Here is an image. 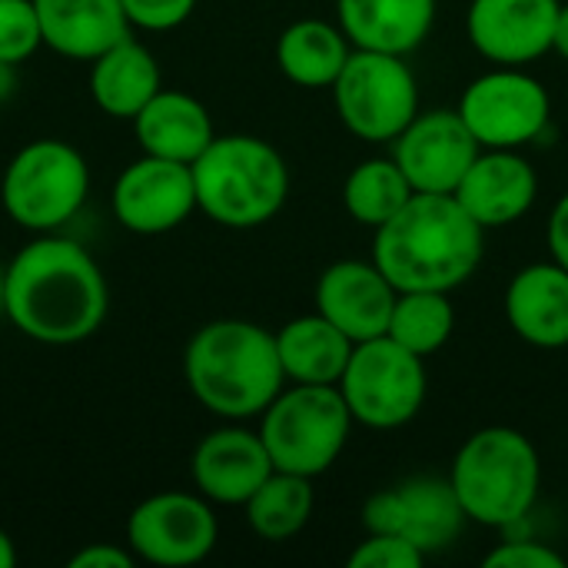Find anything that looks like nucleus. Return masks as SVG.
<instances>
[{
  "label": "nucleus",
  "instance_id": "2f4dec72",
  "mask_svg": "<svg viewBox=\"0 0 568 568\" xmlns=\"http://www.w3.org/2000/svg\"><path fill=\"white\" fill-rule=\"evenodd\" d=\"M486 568H566V559L536 539H506L486 552Z\"/></svg>",
  "mask_w": 568,
  "mask_h": 568
},
{
  "label": "nucleus",
  "instance_id": "ddd939ff",
  "mask_svg": "<svg viewBox=\"0 0 568 568\" xmlns=\"http://www.w3.org/2000/svg\"><path fill=\"white\" fill-rule=\"evenodd\" d=\"M479 150L459 110H419L393 140L389 156L399 163L413 193H456Z\"/></svg>",
  "mask_w": 568,
  "mask_h": 568
},
{
  "label": "nucleus",
  "instance_id": "4be33fe9",
  "mask_svg": "<svg viewBox=\"0 0 568 568\" xmlns=\"http://www.w3.org/2000/svg\"><path fill=\"white\" fill-rule=\"evenodd\" d=\"M90 97L116 120H133L163 87L160 63L150 47L126 37L90 60Z\"/></svg>",
  "mask_w": 568,
  "mask_h": 568
},
{
  "label": "nucleus",
  "instance_id": "f3484780",
  "mask_svg": "<svg viewBox=\"0 0 568 568\" xmlns=\"http://www.w3.org/2000/svg\"><path fill=\"white\" fill-rule=\"evenodd\" d=\"M489 233L519 223L539 200V173L519 150H479L453 193Z\"/></svg>",
  "mask_w": 568,
  "mask_h": 568
},
{
  "label": "nucleus",
  "instance_id": "4468645a",
  "mask_svg": "<svg viewBox=\"0 0 568 568\" xmlns=\"http://www.w3.org/2000/svg\"><path fill=\"white\" fill-rule=\"evenodd\" d=\"M562 0H473L466 33L496 67H526L552 53Z\"/></svg>",
  "mask_w": 568,
  "mask_h": 568
},
{
  "label": "nucleus",
  "instance_id": "393cba45",
  "mask_svg": "<svg viewBox=\"0 0 568 568\" xmlns=\"http://www.w3.org/2000/svg\"><path fill=\"white\" fill-rule=\"evenodd\" d=\"M396 496H399V536H406L426 556L449 549L469 523L449 476L406 479L396 486Z\"/></svg>",
  "mask_w": 568,
  "mask_h": 568
},
{
  "label": "nucleus",
  "instance_id": "9b49d317",
  "mask_svg": "<svg viewBox=\"0 0 568 568\" xmlns=\"http://www.w3.org/2000/svg\"><path fill=\"white\" fill-rule=\"evenodd\" d=\"M220 539L213 503L200 493H156L126 519L130 552L150 566L183 568L203 562Z\"/></svg>",
  "mask_w": 568,
  "mask_h": 568
},
{
  "label": "nucleus",
  "instance_id": "6ab92c4d",
  "mask_svg": "<svg viewBox=\"0 0 568 568\" xmlns=\"http://www.w3.org/2000/svg\"><path fill=\"white\" fill-rule=\"evenodd\" d=\"M439 0H336V23L359 50L409 57L436 27Z\"/></svg>",
  "mask_w": 568,
  "mask_h": 568
},
{
  "label": "nucleus",
  "instance_id": "1a4fd4ad",
  "mask_svg": "<svg viewBox=\"0 0 568 568\" xmlns=\"http://www.w3.org/2000/svg\"><path fill=\"white\" fill-rule=\"evenodd\" d=\"M329 93L343 126L366 143H393L419 113V83L399 53L353 47Z\"/></svg>",
  "mask_w": 568,
  "mask_h": 568
},
{
  "label": "nucleus",
  "instance_id": "2eb2a0df",
  "mask_svg": "<svg viewBox=\"0 0 568 568\" xmlns=\"http://www.w3.org/2000/svg\"><path fill=\"white\" fill-rule=\"evenodd\" d=\"M399 290L373 260H336L316 280V313L336 323L353 343L386 336Z\"/></svg>",
  "mask_w": 568,
  "mask_h": 568
},
{
  "label": "nucleus",
  "instance_id": "72a5a7b5",
  "mask_svg": "<svg viewBox=\"0 0 568 568\" xmlns=\"http://www.w3.org/2000/svg\"><path fill=\"white\" fill-rule=\"evenodd\" d=\"M546 243H549V253L559 266L568 270V190L556 200L552 213H549V223H546Z\"/></svg>",
  "mask_w": 568,
  "mask_h": 568
},
{
  "label": "nucleus",
  "instance_id": "20e7f679",
  "mask_svg": "<svg viewBox=\"0 0 568 568\" xmlns=\"http://www.w3.org/2000/svg\"><path fill=\"white\" fill-rule=\"evenodd\" d=\"M449 483L469 523L516 529L539 503L542 459L526 433L513 426H486L459 446Z\"/></svg>",
  "mask_w": 568,
  "mask_h": 568
},
{
  "label": "nucleus",
  "instance_id": "f257e3e1",
  "mask_svg": "<svg viewBox=\"0 0 568 568\" xmlns=\"http://www.w3.org/2000/svg\"><path fill=\"white\" fill-rule=\"evenodd\" d=\"M106 310V276L73 240L40 233L7 263L3 316L37 343H83L103 326Z\"/></svg>",
  "mask_w": 568,
  "mask_h": 568
},
{
  "label": "nucleus",
  "instance_id": "a878e982",
  "mask_svg": "<svg viewBox=\"0 0 568 568\" xmlns=\"http://www.w3.org/2000/svg\"><path fill=\"white\" fill-rule=\"evenodd\" d=\"M316 493L313 479L273 469L270 479L246 499V523L266 542H286L300 536L313 516Z\"/></svg>",
  "mask_w": 568,
  "mask_h": 568
},
{
  "label": "nucleus",
  "instance_id": "7ed1b4c3",
  "mask_svg": "<svg viewBox=\"0 0 568 568\" xmlns=\"http://www.w3.org/2000/svg\"><path fill=\"white\" fill-rule=\"evenodd\" d=\"M183 376L193 399L226 423L263 416L286 386L276 333L250 320L200 326L186 343Z\"/></svg>",
  "mask_w": 568,
  "mask_h": 568
},
{
  "label": "nucleus",
  "instance_id": "a211bd4d",
  "mask_svg": "<svg viewBox=\"0 0 568 568\" xmlns=\"http://www.w3.org/2000/svg\"><path fill=\"white\" fill-rule=\"evenodd\" d=\"M509 329L536 349L568 346V270L556 260L523 266L503 296Z\"/></svg>",
  "mask_w": 568,
  "mask_h": 568
},
{
  "label": "nucleus",
  "instance_id": "c756f323",
  "mask_svg": "<svg viewBox=\"0 0 568 568\" xmlns=\"http://www.w3.org/2000/svg\"><path fill=\"white\" fill-rule=\"evenodd\" d=\"M426 559L429 556L406 536L366 532V539L349 552V568H423Z\"/></svg>",
  "mask_w": 568,
  "mask_h": 568
},
{
  "label": "nucleus",
  "instance_id": "cd10ccee",
  "mask_svg": "<svg viewBox=\"0 0 568 568\" xmlns=\"http://www.w3.org/2000/svg\"><path fill=\"white\" fill-rule=\"evenodd\" d=\"M456 329V306L449 293L439 290H406L396 296L386 336L409 353L429 359L436 356Z\"/></svg>",
  "mask_w": 568,
  "mask_h": 568
},
{
  "label": "nucleus",
  "instance_id": "aec40b11",
  "mask_svg": "<svg viewBox=\"0 0 568 568\" xmlns=\"http://www.w3.org/2000/svg\"><path fill=\"white\" fill-rule=\"evenodd\" d=\"M43 47L70 60H97L103 50L130 37L120 0H33Z\"/></svg>",
  "mask_w": 568,
  "mask_h": 568
},
{
  "label": "nucleus",
  "instance_id": "bb28decb",
  "mask_svg": "<svg viewBox=\"0 0 568 568\" xmlns=\"http://www.w3.org/2000/svg\"><path fill=\"white\" fill-rule=\"evenodd\" d=\"M413 196L409 180L403 176L393 156H369L356 163L343 183V206L363 226H383L393 220Z\"/></svg>",
  "mask_w": 568,
  "mask_h": 568
},
{
  "label": "nucleus",
  "instance_id": "423d86ee",
  "mask_svg": "<svg viewBox=\"0 0 568 568\" xmlns=\"http://www.w3.org/2000/svg\"><path fill=\"white\" fill-rule=\"evenodd\" d=\"M353 426L356 419L339 386L310 383L283 386L260 416V436L273 466L306 479H316L339 463Z\"/></svg>",
  "mask_w": 568,
  "mask_h": 568
},
{
  "label": "nucleus",
  "instance_id": "39448f33",
  "mask_svg": "<svg viewBox=\"0 0 568 568\" xmlns=\"http://www.w3.org/2000/svg\"><path fill=\"white\" fill-rule=\"evenodd\" d=\"M196 206L226 230L270 223L290 196V166L263 136L226 133L193 160Z\"/></svg>",
  "mask_w": 568,
  "mask_h": 568
},
{
  "label": "nucleus",
  "instance_id": "7c9ffc66",
  "mask_svg": "<svg viewBox=\"0 0 568 568\" xmlns=\"http://www.w3.org/2000/svg\"><path fill=\"white\" fill-rule=\"evenodd\" d=\"M120 3L130 27L153 30V33L186 23L196 10V0H120Z\"/></svg>",
  "mask_w": 568,
  "mask_h": 568
},
{
  "label": "nucleus",
  "instance_id": "dca6fc26",
  "mask_svg": "<svg viewBox=\"0 0 568 568\" xmlns=\"http://www.w3.org/2000/svg\"><path fill=\"white\" fill-rule=\"evenodd\" d=\"M273 459L263 446L260 429L220 426L206 433L190 459V476L200 496L213 506H246V499L270 479Z\"/></svg>",
  "mask_w": 568,
  "mask_h": 568
},
{
  "label": "nucleus",
  "instance_id": "f03ea898",
  "mask_svg": "<svg viewBox=\"0 0 568 568\" xmlns=\"http://www.w3.org/2000/svg\"><path fill=\"white\" fill-rule=\"evenodd\" d=\"M483 256L486 230L453 193H413L373 236V263L399 293H453L473 280Z\"/></svg>",
  "mask_w": 568,
  "mask_h": 568
},
{
  "label": "nucleus",
  "instance_id": "b1692460",
  "mask_svg": "<svg viewBox=\"0 0 568 568\" xmlns=\"http://www.w3.org/2000/svg\"><path fill=\"white\" fill-rule=\"evenodd\" d=\"M353 53L349 37L339 23L306 17L290 23L276 40L280 73L303 90H329Z\"/></svg>",
  "mask_w": 568,
  "mask_h": 568
},
{
  "label": "nucleus",
  "instance_id": "e433bc0d",
  "mask_svg": "<svg viewBox=\"0 0 568 568\" xmlns=\"http://www.w3.org/2000/svg\"><path fill=\"white\" fill-rule=\"evenodd\" d=\"M17 566V549H13V539L0 529V568Z\"/></svg>",
  "mask_w": 568,
  "mask_h": 568
},
{
  "label": "nucleus",
  "instance_id": "473e14b6",
  "mask_svg": "<svg viewBox=\"0 0 568 568\" xmlns=\"http://www.w3.org/2000/svg\"><path fill=\"white\" fill-rule=\"evenodd\" d=\"M133 559L136 556L130 549H120L113 542H90L70 556V568H130Z\"/></svg>",
  "mask_w": 568,
  "mask_h": 568
},
{
  "label": "nucleus",
  "instance_id": "6e6552de",
  "mask_svg": "<svg viewBox=\"0 0 568 568\" xmlns=\"http://www.w3.org/2000/svg\"><path fill=\"white\" fill-rule=\"evenodd\" d=\"M339 393L356 426L389 433L409 426L429 396L426 359L409 353L389 336H376L353 346V356L339 376Z\"/></svg>",
  "mask_w": 568,
  "mask_h": 568
},
{
  "label": "nucleus",
  "instance_id": "412c9836",
  "mask_svg": "<svg viewBox=\"0 0 568 568\" xmlns=\"http://www.w3.org/2000/svg\"><path fill=\"white\" fill-rule=\"evenodd\" d=\"M130 123L143 153L190 163V166L216 136L210 110L193 93L163 90V87Z\"/></svg>",
  "mask_w": 568,
  "mask_h": 568
},
{
  "label": "nucleus",
  "instance_id": "9d476101",
  "mask_svg": "<svg viewBox=\"0 0 568 568\" xmlns=\"http://www.w3.org/2000/svg\"><path fill=\"white\" fill-rule=\"evenodd\" d=\"M456 110L483 150H523L536 143L552 120L546 83L523 67H493L479 73L463 90Z\"/></svg>",
  "mask_w": 568,
  "mask_h": 568
},
{
  "label": "nucleus",
  "instance_id": "c85d7f7f",
  "mask_svg": "<svg viewBox=\"0 0 568 568\" xmlns=\"http://www.w3.org/2000/svg\"><path fill=\"white\" fill-rule=\"evenodd\" d=\"M43 47L33 0H0V60L23 63Z\"/></svg>",
  "mask_w": 568,
  "mask_h": 568
},
{
  "label": "nucleus",
  "instance_id": "0eeeda50",
  "mask_svg": "<svg viewBox=\"0 0 568 568\" xmlns=\"http://www.w3.org/2000/svg\"><path fill=\"white\" fill-rule=\"evenodd\" d=\"M90 193V166L83 153L63 140H33L13 153L0 180L3 213L30 230L53 233L70 223Z\"/></svg>",
  "mask_w": 568,
  "mask_h": 568
},
{
  "label": "nucleus",
  "instance_id": "f704fd0d",
  "mask_svg": "<svg viewBox=\"0 0 568 568\" xmlns=\"http://www.w3.org/2000/svg\"><path fill=\"white\" fill-rule=\"evenodd\" d=\"M552 53L568 60V3H562L559 20H556V37H552Z\"/></svg>",
  "mask_w": 568,
  "mask_h": 568
},
{
  "label": "nucleus",
  "instance_id": "c9c22d12",
  "mask_svg": "<svg viewBox=\"0 0 568 568\" xmlns=\"http://www.w3.org/2000/svg\"><path fill=\"white\" fill-rule=\"evenodd\" d=\"M13 90H17V63L0 60V106L13 97Z\"/></svg>",
  "mask_w": 568,
  "mask_h": 568
},
{
  "label": "nucleus",
  "instance_id": "4c0bfd02",
  "mask_svg": "<svg viewBox=\"0 0 568 568\" xmlns=\"http://www.w3.org/2000/svg\"><path fill=\"white\" fill-rule=\"evenodd\" d=\"M3 290H7V266H0V316H3Z\"/></svg>",
  "mask_w": 568,
  "mask_h": 568
},
{
  "label": "nucleus",
  "instance_id": "5701e85b",
  "mask_svg": "<svg viewBox=\"0 0 568 568\" xmlns=\"http://www.w3.org/2000/svg\"><path fill=\"white\" fill-rule=\"evenodd\" d=\"M353 346L356 343L316 310L276 329V349L286 383L336 386L353 356Z\"/></svg>",
  "mask_w": 568,
  "mask_h": 568
},
{
  "label": "nucleus",
  "instance_id": "f8f14e48",
  "mask_svg": "<svg viewBox=\"0 0 568 568\" xmlns=\"http://www.w3.org/2000/svg\"><path fill=\"white\" fill-rule=\"evenodd\" d=\"M113 216L123 230L140 236H160L183 226L196 206L193 166L143 153L120 170L110 193Z\"/></svg>",
  "mask_w": 568,
  "mask_h": 568
}]
</instances>
